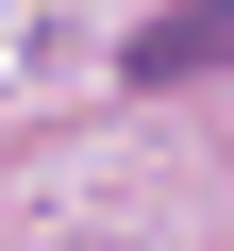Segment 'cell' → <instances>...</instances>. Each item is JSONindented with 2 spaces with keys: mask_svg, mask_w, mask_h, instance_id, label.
<instances>
[{
  "mask_svg": "<svg viewBox=\"0 0 234 251\" xmlns=\"http://www.w3.org/2000/svg\"><path fill=\"white\" fill-rule=\"evenodd\" d=\"M217 67H234V0H184L134 34V84H217Z\"/></svg>",
  "mask_w": 234,
  "mask_h": 251,
  "instance_id": "obj_1",
  "label": "cell"
}]
</instances>
